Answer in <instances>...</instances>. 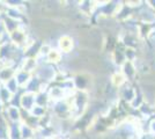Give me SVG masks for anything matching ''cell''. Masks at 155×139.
I'll return each instance as SVG.
<instances>
[{
    "label": "cell",
    "instance_id": "obj_16",
    "mask_svg": "<svg viewBox=\"0 0 155 139\" xmlns=\"http://www.w3.org/2000/svg\"><path fill=\"white\" fill-rule=\"evenodd\" d=\"M48 114H49V109H48V108L37 106V104L29 111V115H30V116H32V117H35V118H37V119H42L43 117H45Z\"/></svg>",
    "mask_w": 155,
    "mask_h": 139
},
{
    "label": "cell",
    "instance_id": "obj_21",
    "mask_svg": "<svg viewBox=\"0 0 155 139\" xmlns=\"http://www.w3.org/2000/svg\"><path fill=\"white\" fill-rule=\"evenodd\" d=\"M4 66V64H2V61H1V60H0V68H1V67Z\"/></svg>",
    "mask_w": 155,
    "mask_h": 139
},
{
    "label": "cell",
    "instance_id": "obj_10",
    "mask_svg": "<svg viewBox=\"0 0 155 139\" xmlns=\"http://www.w3.org/2000/svg\"><path fill=\"white\" fill-rule=\"evenodd\" d=\"M32 75H34V74H31V73L26 72V71H23V70L18 68L14 78L16 80V82H18V85L20 86V88L23 89V88L27 86V84L30 81V79L32 78Z\"/></svg>",
    "mask_w": 155,
    "mask_h": 139
},
{
    "label": "cell",
    "instance_id": "obj_4",
    "mask_svg": "<svg viewBox=\"0 0 155 139\" xmlns=\"http://www.w3.org/2000/svg\"><path fill=\"white\" fill-rule=\"evenodd\" d=\"M137 93H138V89L134 88L130 82H126L124 86H122L118 89V94H119L120 99L127 104H130L133 101V99L136 98Z\"/></svg>",
    "mask_w": 155,
    "mask_h": 139
},
{
    "label": "cell",
    "instance_id": "obj_6",
    "mask_svg": "<svg viewBox=\"0 0 155 139\" xmlns=\"http://www.w3.org/2000/svg\"><path fill=\"white\" fill-rule=\"evenodd\" d=\"M35 106H36V94L23 91L21 95V103H20L21 110L29 113Z\"/></svg>",
    "mask_w": 155,
    "mask_h": 139
},
{
    "label": "cell",
    "instance_id": "obj_3",
    "mask_svg": "<svg viewBox=\"0 0 155 139\" xmlns=\"http://www.w3.org/2000/svg\"><path fill=\"white\" fill-rule=\"evenodd\" d=\"M120 73L124 75V78L126 79L127 82H132L133 80L137 78V74H138V68H137L136 63L133 61H125L123 65L120 66Z\"/></svg>",
    "mask_w": 155,
    "mask_h": 139
},
{
    "label": "cell",
    "instance_id": "obj_11",
    "mask_svg": "<svg viewBox=\"0 0 155 139\" xmlns=\"http://www.w3.org/2000/svg\"><path fill=\"white\" fill-rule=\"evenodd\" d=\"M2 21H4V25L6 27V30L8 35L12 34L13 31H15V30L20 29L21 27L23 26L22 22H20L18 20H14V19H11L8 16H2Z\"/></svg>",
    "mask_w": 155,
    "mask_h": 139
},
{
    "label": "cell",
    "instance_id": "obj_18",
    "mask_svg": "<svg viewBox=\"0 0 155 139\" xmlns=\"http://www.w3.org/2000/svg\"><path fill=\"white\" fill-rule=\"evenodd\" d=\"M6 38H8V34H7L6 27L4 25V21L1 19V20H0V44L6 40Z\"/></svg>",
    "mask_w": 155,
    "mask_h": 139
},
{
    "label": "cell",
    "instance_id": "obj_22",
    "mask_svg": "<svg viewBox=\"0 0 155 139\" xmlns=\"http://www.w3.org/2000/svg\"><path fill=\"white\" fill-rule=\"evenodd\" d=\"M34 139H37V138H34Z\"/></svg>",
    "mask_w": 155,
    "mask_h": 139
},
{
    "label": "cell",
    "instance_id": "obj_7",
    "mask_svg": "<svg viewBox=\"0 0 155 139\" xmlns=\"http://www.w3.org/2000/svg\"><path fill=\"white\" fill-rule=\"evenodd\" d=\"M4 116L9 123H21L22 122V110L21 108L14 106H6Z\"/></svg>",
    "mask_w": 155,
    "mask_h": 139
},
{
    "label": "cell",
    "instance_id": "obj_1",
    "mask_svg": "<svg viewBox=\"0 0 155 139\" xmlns=\"http://www.w3.org/2000/svg\"><path fill=\"white\" fill-rule=\"evenodd\" d=\"M57 73H58V70H56V65L46 63L43 65H39L34 73V75H36L43 84L50 85L51 82H53L56 80Z\"/></svg>",
    "mask_w": 155,
    "mask_h": 139
},
{
    "label": "cell",
    "instance_id": "obj_17",
    "mask_svg": "<svg viewBox=\"0 0 155 139\" xmlns=\"http://www.w3.org/2000/svg\"><path fill=\"white\" fill-rule=\"evenodd\" d=\"M4 86L6 87L7 89L12 93L13 95H14V94H16V93H19L20 91H21V88H20V86L18 85V82H16L15 78L11 79L9 81H7L6 84H4Z\"/></svg>",
    "mask_w": 155,
    "mask_h": 139
},
{
    "label": "cell",
    "instance_id": "obj_13",
    "mask_svg": "<svg viewBox=\"0 0 155 139\" xmlns=\"http://www.w3.org/2000/svg\"><path fill=\"white\" fill-rule=\"evenodd\" d=\"M110 81H111V85L115 88H118V89L127 82L126 79L124 78V75L120 73V71H116V72L112 73L111 77H110Z\"/></svg>",
    "mask_w": 155,
    "mask_h": 139
},
{
    "label": "cell",
    "instance_id": "obj_14",
    "mask_svg": "<svg viewBox=\"0 0 155 139\" xmlns=\"http://www.w3.org/2000/svg\"><path fill=\"white\" fill-rule=\"evenodd\" d=\"M21 136H22V139L36 138V130L25 122H21Z\"/></svg>",
    "mask_w": 155,
    "mask_h": 139
},
{
    "label": "cell",
    "instance_id": "obj_5",
    "mask_svg": "<svg viewBox=\"0 0 155 139\" xmlns=\"http://www.w3.org/2000/svg\"><path fill=\"white\" fill-rule=\"evenodd\" d=\"M57 49L63 53H71L74 49V40L70 35H61L57 41Z\"/></svg>",
    "mask_w": 155,
    "mask_h": 139
},
{
    "label": "cell",
    "instance_id": "obj_15",
    "mask_svg": "<svg viewBox=\"0 0 155 139\" xmlns=\"http://www.w3.org/2000/svg\"><path fill=\"white\" fill-rule=\"evenodd\" d=\"M46 60H48L49 64L57 65L58 63H60L63 60V53L60 52L58 49H52L51 51H50V53L48 55Z\"/></svg>",
    "mask_w": 155,
    "mask_h": 139
},
{
    "label": "cell",
    "instance_id": "obj_8",
    "mask_svg": "<svg viewBox=\"0 0 155 139\" xmlns=\"http://www.w3.org/2000/svg\"><path fill=\"white\" fill-rule=\"evenodd\" d=\"M18 67L12 66V65H4L0 68V84L4 85L7 81H9L11 79H13L15 77Z\"/></svg>",
    "mask_w": 155,
    "mask_h": 139
},
{
    "label": "cell",
    "instance_id": "obj_19",
    "mask_svg": "<svg viewBox=\"0 0 155 139\" xmlns=\"http://www.w3.org/2000/svg\"><path fill=\"white\" fill-rule=\"evenodd\" d=\"M148 133L155 134V116L152 117L148 122Z\"/></svg>",
    "mask_w": 155,
    "mask_h": 139
},
{
    "label": "cell",
    "instance_id": "obj_2",
    "mask_svg": "<svg viewBox=\"0 0 155 139\" xmlns=\"http://www.w3.org/2000/svg\"><path fill=\"white\" fill-rule=\"evenodd\" d=\"M28 37H29V35L26 33L25 26H22L20 29H18V30H15V31H13L12 34L8 35V40L11 41L16 48H19L21 50L25 49V46L27 44V41H28Z\"/></svg>",
    "mask_w": 155,
    "mask_h": 139
},
{
    "label": "cell",
    "instance_id": "obj_20",
    "mask_svg": "<svg viewBox=\"0 0 155 139\" xmlns=\"http://www.w3.org/2000/svg\"><path fill=\"white\" fill-rule=\"evenodd\" d=\"M5 108H6V106L2 104V103L0 102V115H4V113H5Z\"/></svg>",
    "mask_w": 155,
    "mask_h": 139
},
{
    "label": "cell",
    "instance_id": "obj_9",
    "mask_svg": "<svg viewBox=\"0 0 155 139\" xmlns=\"http://www.w3.org/2000/svg\"><path fill=\"white\" fill-rule=\"evenodd\" d=\"M37 67H38V64H37V61H36V58L25 57L23 59L21 60V63H20V65L18 68L23 70V71H26V72H29V73H31V74H34L35 71L37 70Z\"/></svg>",
    "mask_w": 155,
    "mask_h": 139
},
{
    "label": "cell",
    "instance_id": "obj_12",
    "mask_svg": "<svg viewBox=\"0 0 155 139\" xmlns=\"http://www.w3.org/2000/svg\"><path fill=\"white\" fill-rule=\"evenodd\" d=\"M7 139H22V136H21V123H9Z\"/></svg>",
    "mask_w": 155,
    "mask_h": 139
}]
</instances>
